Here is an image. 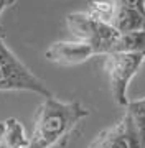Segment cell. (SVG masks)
Wrapping results in <instances>:
<instances>
[{
	"instance_id": "4",
	"label": "cell",
	"mask_w": 145,
	"mask_h": 148,
	"mask_svg": "<svg viewBox=\"0 0 145 148\" xmlns=\"http://www.w3.org/2000/svg\"><path fill=\"white\" fill-rule=\"evenodd\" d=\"M145 56L132 53H109L106 54L104 68L109 76V86L115 104L120 107H127L129 97L127 89L140 66L144 64Z\"/></svg>"
},
{
	"instance_id": "6",
	"label": "cell",
	"mask_w": 145,
	"mask_h": 148,
	"mask_svg": "<svg viewBox=\"0 0 145 148\" xmlns=\"http://www.w3.org/2000/svg\"><path fill=\"white\" fill-rule=\"evenodd\" d=\"M89 148H140V143L129 117L124 114L117 123L99 133Z\"/></svg>"
},
{
	"instance_id": "7",
	"label": "cell",
	"mask_w": 145,
	"mask_h": 148,
	"mask_svg": "<svg viewBox=\"0 0 145 148\" xmlns=\"http://www.w3.org/2000/svg\"><path fill=\"white\" fill-rule=\"evenodd\" d=\"M28 145L30 137L18 119L0 120V148H28Z\"/></svg>"
},
{
	"instance_id": "10",
	"label": "cell",
	"mask_w": 145,
	"mask_h": 148,
	"mask_svg": "<svg viewBox=\"0 0 145 148\" xmlns=\"http://www.w3.org/2000/svg\"><path fill=\"white\" fill-rule=\"evenodd\" d=\"M112 53H132L145 56V30L119 35V40L114 45Z\"/></svg>"
},
{
	"instance_id": "9",
	"label": "cell",
	"mask_w": 145,
	"mask_h": 148,
	"mask_svg": "<svg viewBox=\"0 0 145 148\" xmlns=\"http://www.w3.org/2000/svg\"><path fill=\"white\" fill-rule=\"evenodd\" d=\"M125 115L129 117L130 123L135 130L140 148H145V97L129 101L125 107Z\"/></svg>"
},
{
	"instance_id": "12",
	"label": "cell",
	"mask_w": 145,
	"mask_h": 148,
	"mask_svg": "<svg viewBox=\"0 0 145 148\" xmlns=\"http://www.w3.org/2000/svg\"><path fill=\"white\" fill-rule=\"evenodd\" d=\"M2 36H3V28L0 27V38H2Z\"/></svg>"
},
{
	"instance_id": "3",
	"label": "cell",
	"mask_w": 145,
	"mask_h": 148,
	"mask_svg": "<svg viewBox=\"0 0 145 148\" xmlns=\"http://www.w3.org/2000/svg\"><path fill=\"white\" fill-rule=\"evenodd\" d=\"M66 27L74 36V40L91 45L97 54L104 56L112 53L114 45L117 43L120 35L112 25L81 12H73L66 16Z\"/></svg>"
},
{
	"instance_id": "11",
	"label": "cell",
	"mask_w": 145,
	"mask_h": 148,
	"mask_svg": "<svg viewBox=\"0 0 145 148\" xmlns=\"http://www.w3.org/2000/svg\"><path fill=\"white\" fill-rule=\"evenodd\" d=\"M15 2L16 0H0V16H2V13L5 10H8L10 7L15 5Z\"/></svg>"
},
{
	"instance_id": "8",
	"label": "cell",
	"mask_w": 145,
	"mask_h": 148,
	"mask_svg": "<svg viewBox=\"0 0 145 148\" xmlns=\"http://www.w3.org/2000/svg\"><path fill=\"white\" fill-rule=\"evenodd\" d=\"M111 25L120 35L122 33H132V32H144L145 30V13L139 10L127 8V7H117Z\"/></svg>"
},
{
	"instance_id": "5",
	"label": "cell",
	"mask_w": 145,
	"mask_h": 148,
	"mask_svg": "<svg viewBox=\"0 0 145 148\" xmlns=\"http://www.w3.org/2000/svg\"><path fill=\"white\" fill-rule=\"evenodd\" d=\"M92 56H97L96 49L87 45V43L78 41H54L51 43L46 51H45V58L46 61L56 64V66H63V68H69V66H78V64L86 63L87 59Z\"/></svg>"
},
{
	"instance_id": "1",
	"label": "cell",
	"mask_w": 145,
	"mask_h": 148,
	"mask_svg": "<svg viewBox=\"0 0 145 148\" xmlns=\"http://www.w3.org/2000/svg\"><path fill=\"white\" fill-rule=\"evenodd\" d=\"M87 115L89 110L81 102L46 97L36 109L28 148H51L63 143Z\"/></svg>"
},
{
	"instance_id": "2",
	"label": "cell",
	"mask_w": 145,
	"mask_h": 148,
	"mask_svg": "<svg viewBox=\"0 0 145 148\" xmlns=\"http://www.w3.org/2000/svg\"><path fill=\"white\" fill-rule=\"evenodd\" d=\"M0 90H27L41 97H51V90L30 71L0 38Z\"/></svg>"
},
{
	"instance_id": "13",
	"label": "cell",
	"mask_w": 145,
	"mask_h": 148,
	"mask_svg": "<svg viewBox=\"0 0 145 148\" xmlns=\"http://www.w3.org/2000/svg\"><path fill=\"white\" fill-rule=\"evenodd\" d=\"M144 5H145V0H144Z\"/></svg>"
},
{
	"instance_id": "14",
	"label": "cell",
	"mask_w": 145,
	"mask_h": 148,
	"mask_svg": "<svg viewBox=\"0 0 145 148\" xmlns=\"http://www.w3.org/2000/svg\"><path fill=\"white\" fill-rule=\"evenodd\" d=\"M115 3H117V0H115Z\"/></svg>"
}]
</instances>
